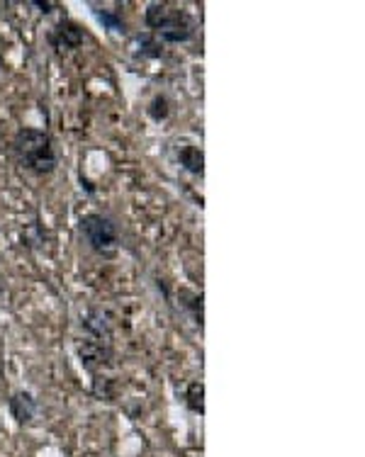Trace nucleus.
<instances>
[{"label":"nucleus","mask_w":365,"mask_h":457,"mask_svg":"<svg viewBox=\"0 0 365 457\" xmlns=\"http://www.w3.org/2000/svg\"><path fill=\"white\" fill-rule=\"evenodd\" d=\"M13 151L22 168L34 175H49L58 165L54 139H51L49 132H42V129H17V134L13 136Z\"/></svg>","instance_id":"nucleus-1"},{"label":"nucleus","mask_w":365,"mask_h":457,"mask_svg":"<svg viewBox=\"0 0 365 457\" xmlns=\"http://www.w3.org/2000/svg\"><path fill=\"white\" fill-rule=\"evenodd\" d=\"M81 239L86 241V246L91 248L100 258H115L117 248H120V231L117 224L108 215L100 212H88L81 217L78 222Z\"/></svg>","instance_id":"nucleus-2"},{"label":"nucleus","mask_w":365,"mask_h":457,"mask_svg":"<svg viewBox=\"0 0 365 457\" xmlns=\"http://www.w3.org/2000/svg\"><path fill=\"white\" fill-rule=\"evenodd\" d=\"M83 39H86V29L81 27L76 20H71V17H63V20L49 32V44H51V49H54L56 54L81 49Z\"/></svg>","instance_id":"nucleus-3"},{"label":"nucleus","mask_w":365,"mask_h":457,"mask_svg":"<svg viewBox=\"0 0 365 457\" xmlns=\"http://www.w3.org/2000/svg\"><path fill=\"white\" fill-rule=\"evenodd\" d=\"M83 329L93 341L110 343V338H113V314L108 309H100V307H91L83 317Z\"/></svg>","instance_id":"nucleus-4"},{"label":"nucleus","mask_w":365,"mask_h":457,"mask_svg":"<svg viewBox=\"0 0 365 457\" xmlns=\"http://www.w3.org/2000/svg\"><path fill=\"white\" fill-rule=\"evenodd\" d=\"M78 358H81V365H83L88 372H96L98 367L113 363V350H110L108 343L88 338V341H83L78 346Z\"/></svg>","instance_id":"nucleus-5"},{"label":"nucleus","mask_w":365,"mask_h":457,"mask_svg":"<svg viewBox=\"0 0 365 457\" xmlns=\"http://www.w3.org/2000/svg\"><path fill=\"white\" fill-rule=\"evenodd\" d=\"M192 34L195 32H192V22L187 20V15L180 13V10H175L173 20H170L163 29H158L156 37L161 44H182V41H190Z\"/></svg>","instance_id":"nucleus-6"},{"label":"nucleus","mask_w":365,"mask_h":457,"mask_svg":"<svg viewBox=\"0 0 365 457\" xmlns=\"http://www.w3.org/2000/svg\"><path fill=\"white\" fill-rule=\"evenodd\" d=\"M8 409H10V416L20 426L32 423L34 416H37V399H34L29 391H15L8 399Z\"/></svg>","instance_id":"nucleus-7"},{"label":"nucleus","mask_w":365,"mask_h":457,"mask_svg":"<svg viewBox=\"0 0 365 457\" xmlns=\"http://www.w3.org/2000/svg\"><path fill=\"white\" fill-rule=\"evenodd\" d=\"M178 302H180V307L185 309L187 314H190V319L195 322V326H200L202 329V324H205V297L202 292H195V289H187V287H180L178 289Z\"/></svg>","instance_id":"nucleus-8"},{"label":"nucleus","mask_w":365,"mask_h":457,"mask_svg":"<svg viewBox=\"0 0 365 457\" xmlns=\"http://www.w3.org/2000/svg\"><path fill=\"white\" fill-rule=\"evenodd\" d=\"M178 161H180V165L190 175H200V178H202V173H205V153H202V148H197V146H182L180 151H178Z\"/></svg>","instance_id":"nucleus-9"},{"label":"nucleus","mask_w":365,"mask_h":457,"mask_svg":"<svg viewBox=\"0 0 365 457\" xmlns=\"http://www.w3.org/2000/svg\"><path fill=\"white\" fill-rule=\"evenodd\" d=\"M173 13L175 10H170L166 3H149V8H146V13H144V22L149 29L158 32V29H163L170 20H173Z\"/></svg>","instance_id":"nucleus-10"},{"label":"nucleus","mask_w":365,"mask_h":457,"mask_svg":"<svg viewBox=\"0 0 365 457\" xmlns=\"http://www.w3.org/2000/svg\"><path fill=\"white\" fill-rule=\"evenodd\" d=\"M185 404H187V409H190L192 414H200L202 416L205 414V384L202 382H190L187 384V389H185Z\"/></svg>","instance_id":"nucleus-11"},{"label":"nucleus","mask_w":365,"mask_h":457,"mask_svg":"<svg viewBox=\"0 0 365 457\" xmlns=\"http://www.w3.org/2000/svg\"><path fill=\"white\" fill-rule=\"evenodd\" d=\"M93 8H96V17L100 22H103L108 29H113V32H120V34H125L127 32V22L122 20V15L120 13H113V10H105V8H100V5L93 3Z\"/></svg>","instance_id":"nucleus-12"},{"label":"nucleus","mask_w":365,"mask_h":457,"mask_svg":"<svg viewBox=\"0 0 365 457\" xmlns=\"http://www.w3.org/2000/svg\"><path fill=\"white\" fill-rule=\"evenodd\" d=\"M168 115H170V100H168V95H156V98L151 100L149 105H146V117H149V120L163 122V120H168Z\"/></svg>","instance_id":"nucleus-13"},{"label":"nucleus","mask_w":365,"mask_h":457,"mask_svg":"<svg viewBox=\"0 0 365 457\" xmlns=\"http://www.w3.org/2000/svg\"><path fill=\"white\" fill-rule=\"evenodd\" d=\"M139 44H141V56H161L163 49H161V41L154 39V37H139Z\"/></svg>","instance_id":"nucleus-14"},{"label":"nucleus","mask_w":365,"mask_h":457,"mask_svg":"<svg viewBox=\"0 0 365 457\" xmlns=\"http://www.w3.org/2000/svg\"><path fill=\"white\" fill-rule=\"evenodd\" d=\"M32 5H34V8H39V13H44V15L54 13V8H56L54 3H32Z\"/></svg>","instance_id":"nucleus-15"},{"label":"nucleus","mask_w":365,"mask_h":457,"mask_svg":"<svg viewBox=\"0 0 365 457\" xmlns=\"http://www.w3.org/2000/svg\"><path fill=\"white\" fill-rule=\"evenodd\" d=\"M0 297H3V272H0Z\"/></svg>","instance_id":"nucleus-16"}]
</instances>
